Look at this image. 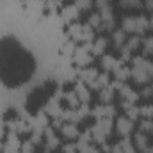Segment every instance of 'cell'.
Returning <instances> with one entry per match:
<instances>
[{
	"instance_id": "obj_1",
	"label": "cell",
	"mask_w": 153,
	"mask_h": 153,
	"mask_svg": "<svg viewBox=\"0 0 153 153\" xmlns=\"http://www.w3.org/2000/svg\"><path fill=\"white\" fill-rule=\"evenodd\" d=\"M130 78L137 85H146L153 80V61L150 57L139 55L132 57V66H130Z\"/></svg>"
},
{
	"instance_id": "obj_2",
	"label": "cell",
	"mask_w": 153,
	"mask_h": 153,
	"mask_svg": "<svg viewBox=\"0 0 153 153\" xmlns=\"http://www.w3.org/2000/svg\"><path fill=\"white\" fill-rule=\"evenodd\" d=\"M121 30H125L130 36H141L150 30V18L144 14H126L121 18Z\"/></svg>"
},
{
	"instance_id": "obj_3",
	"label": "cell",
	"mask_w": 153,
	"mask_h": 153,
	"mask_svg": "<svg viewBox=\"0 0 153 153\" xmlns=\"http://www.w3.org/2000/svg\"><path fill=\"white\" fill-rule=\"evenodd\" d=\"M91 130V135H93V141L98 143V144H103L109 141V137L112 135V130H114V121L111 117H102V119H96L93 123V126H89Z\"/></svg>"
},
{
	"instance_id": "obj_4",
	"label": "cell",
	"mask_w": 153,
	"mask_h": 153,
	"mask_svg": "<svg viewBox=\"0 0 153 153\" xmlns=\"http://www.w3.org/2000/svg\"><path fill=\"white\" fill-rule=\"evenodd\" d=\"M70 36L78 43H93L94 30L87 23H71L70 25Z\"/></svg>"
},
{
	"instance_id": "obj_5",
	"label": "cell",
	"mask_w": 153,
	"mask_h": 153,
	"mask_svg": "<svg viewBox=\"0 0 153 153\" xmlns=\"http://www.w3.org/2000/svg\"><path fill=\"white\" fill-rule=\"evenodd\" d=\"M98 14L102 18V32H112L116 29V14H114V7L112 5H107V7H102L98 9Z\"/></svg>"
},
{
	"instance_id": "obj_6",
	"label": "cell",
	"mask_w": 153,
	"mask_h": 153,
	"mask_svg": "<svg viewBox=\"0 0 153 153\" xmlns=\"http://www.w3.org/2000/svg\"><path fill=\"white\" fill-rule=\"evenodd\" d=\"M141 43H143V38L141 36H130L126 39V43L117 50L119 55H121V61H126V59H132L134 53L137 50H141Z\"/></svg>"
},
{
	"instance_id": "obj_7",
	"label": "cell",
	"mask_w": 153,
	"mask_h": 153,
	"mask_svg": "<svg viewBox=\"0 0 153 153\" xmlns=\"http://www.w3.org/2000/svg\"><path fill=\"white\" fill-rule=\"evenodd\" d=\"M134 123H135V121H132L130 117H126L125 114L119 116V117H116L114 128H116V134L119 135V139L132 135V132H134Z\"/></svg>"
},
{
	"instance_id": "obj_8",
	"label": "cell",
	"mask_w": 153,
	"mask_h": 153,
	"mask_svg": "<svg viewBox=\"0 0 153 153\" xmlns=\"http://www.w3.org/2000/svg\"><path fill=\"white\" fill-rule=\"evenodd\" d=\"M117 91H119V103H137V100L141 98V94L125 82L117 85Z\"/></svg>"
},
{
	"instance_id": "obj_9",
	"label": "cell",
	"mask_w": 153,
	"mask_h": 153,
	"mask_svg": "<svg viewBox=\"0 0 153 153\" xmlns=\"http://www.w3.org/2000/svg\"><path fill=\"white\" fill-rule=\"evenodd\" d=\"M73 61H75L76 66H85L87 68L89 62L93 61V53H91V50L87 46H78L73 52Z\"/></svg>"
},
{
	"instance_id": "obj_10",
	"label": "cell",
	"mask_w": 153,
	"mask_h": 153,
	"mask_svg": "<svg viewBox=\"0 0 153 153\" xmlns=\"http://www.w3.org/2000/svg\"><path fill=\"white\" fill-rule=\"evenodd\" d=\"M100 64H102V68H103V71L105 73H114L116 70L123 64L121 62V59H117V57H114V55H109V53H103L102 57H100Z\"/></svg>"
},
{
	"instance_id": "obj_11",
	"label": "cell",
	"mask_w": 153,
	"mask_h": 153,
	"mask_svg": "<svg viewBox=\"0 0 153 153\" xmlns=\"http://www.w3.org/2000/svg\"><path fill=\"white\" fill-rule=\"evenodd\" d=\"M59 132L66 141H76L78 135H80V130H78V126L75 123H62L59 126Z\"/></svg>"
},
{
	"instance_id": "obj_12",
	"label": "cell",
	"mask_w": 153,
	"mask_h": 153,
	"mask_svg": "<svg viewBox=\"0 0 153 153\" xmlns=\"http://www.w3.org/2000/svg\"><path fill=\"white\" fill-rule=\"evenodd\" d=\"M132 141H134V146H135V150H137L139 153H146V152H148V148L152 146V143H150V137H148L146 134L139 132V130L134 134Z\"/></svg>"
},
{
	"instance_id": "obj_13",
	"label": "cell",
	"mask_w": 153,
	"mask_h": 153,
	"mask_svg": "<svg viewBox=\"0 0 153 153\" xmlns=\"http://www.w3.org/2000/svg\"><path fill=\"white\" fill-rule=\"evenodd\" d=\"M91 114L94 116V119H102V117H111L112 119L116 116V107L112 103H102L96 109H93Z\"/></svg>"
},
{
	"instance_id": "obj_14",
	"label": "cell",
	"mask_w": 153,
	"mask_h": 153,
	"mask_svg": "<svg viewBox=\"0 0 153 153\" xmlns=\"http://www.w3.org/2000/svg\"><path fill=\"white\" fill-rule=\"evenodd\" d=\"M107 46H109V39L103 38V36H98V38L93 39V43H91V53L93 55H103L105 53V50H107Z\"/></svg>"
},
{
	"instance_id": "obj_15",
	"label": "cell",
	"mask_w": 153,
	"mask_h": 153,
	"mask_svg": "<svg viewBox=\"0 0 153 153\" xmlns=\"http://www.w3.org/2000/svg\"><path fill=\"white\" fill-rule=\"evenodd\" d=\"M126 39H128V34H126L125 30H121V29H114L112 34H111V45H112L114 50H119V48L126 43Z\"/></svg>"
},
{
	"instance_id": "obj_16",
	"label": "cell",
	"mask_w": 153,
	"mask_h": 153,
	"mask_svg": "<svg viewBox=\"0 0 153 153\" xmlns=\"http://www.w3.org/2000/svg\"><path fill=\"white\" fill-rule=\"evenodd\" d=\"M73 91L76 93V96H78V100H80V103H85V105H87V103L91 102V98H93V96H91V89H89V87H87V85H85L84 82H80V84H76V85H75V89H73Z\"/></svg>"
},
{
	"instance_id": "obj_17",
	"label": "cell",
	"mask_w": 153,
	"mask_h": 153,
	"mask_svg": "<svg viewBox=\"0 0 153 153\" xmlns=\"http://www.w3.org/2000/svg\"><path fill=\"white\" fill-rule=\"evenodd\" d=\"M117 7L121 11H139L144 7V0H117Z\"/></svg>"
},
{
	"instance_id": "obj_18",
	"label": "cell",
	"mask_w": 153,
	"mask_h": 153,
	"mask_svg": "<svg viewBox=\"0 0 153 153\" xmlns=\"http://www.w3.org/2000/svg\"><path fill=\"white\" fill-rule=\"evenodd\" d=\"M114 96H116V89L111 84L98 91V100H100V103H112Z\"/></svg>"
},
{
	"instance_id": "obj_19",
	"label": "cell",
	"mask_w": 153,
	"mask_h": 153,
	"mask_svg": "<svg viewBox=\"0 0 153 153\" xmlns=\"http://www.w3.org/2000/svg\"><path fill=\"white\" fill-rule=\"evenodd\" d=\"M98 73H100V71H98L96 68H89V66H87V68H84V70L80 71V80H82L85 85H91V84L96 80Z\"/></svg>"
},
{
	"instance_id": "obj_20",
	"label": "cell",
	"mask_w": 153,
	"mask_h": 153,
	"mask_svg": "<svg viewBox=\"0 0 153 153\" xmlns=\"http://www.w3.org/2000/svg\"><path fill=\"white\" fill-rule=\"evenodd\" d=\"M109 82H111V76H109V73H98V76H96V80L89 85V89H94V91H100V89H103L105 85H109Z\"/></svg>"
},
{
	"instance_id": "obj_21",
	"label": "cell",
	"mask_w": 153,
	"mask_h": 153,
	"mask_svg": "<svg viewBox=\"0 0 153 153\" xmlns=\"http://www.w3.org/2000/svg\"><path fill=\"white\" fill-rule=\"evenodd\" d=\"M141 52L144 57H153V36H144L141 43Z\"/></svg>"
},
{
	"instance_id": "obj_22",
	"label": "cell",
	"mask_w": 153,
	"mask_h": 153,
	"mask_svg": "<svg viewBox=\"0 0 153 153\" xmlns=\"http://www.w3.org/2000/svg\"><path fill=\"white\" fill-rule=\"evenodd\" d=\"M139 132L146 134L148 137H153V119L141 117V119H139Z\"/></svg>"
},
{
	"instance_id": "obj_23",
	"label": "cell",
	"mask_w": 153,
	"mask_h": 153,
	"mask_svg": "<svg viewBox=\"0 0 153 153\" xmlns=\"http://www.w3.org/2000/svg\"><path fill=\"white\" fill-rule=\"evenodd\" d=\"M87 25H89L93 30H98V32H102V18H100L98 11H96V13H91V14L87 16Z\"/></svg>"
},
{
	"instance_id": "obj_24",
	"label": "cell",
	"mask_w": 153,
	"mask_h": 153,
	"mask_svg": "<svg viewBox=\"0 0 153 153\" xmlns=\"http://www.w3.org/2000/svg\"><path fill=\"white\" fill-rule=\"evenodd\" d=\"M46 146L45 148H48V150H57V146H59V137L53 134V130H46Z\"/></svg>"
},
{
	"instance_id": "obj_25",
	"label": "cell",
	"mask_w": 153,
	"mask_h": 153,
	"mask_svg": "<svg viewBox=\"0 0 153 153\" xmlns=\"http://www.w3.org/2000/svg\"><path fill=\"white\" fill-rule=\"evenodd\" d=\"M114 76H116V80H117L119 84H123L125 80H128V78H130V68H126L125 64H121V66L114 71Z\"/></svg>"
},
{
	"instance_id": "obj_26",
	"label": "cell",
	"mask_w": 153,
	"mask_h": 153,
	"mask_svg": "<svg viewBox=\"0 0 153 153\" xmlns=\"http://www.w3.org/2000/svg\"><path fill=\"white\" fill-rule=\"evenodd\" d=\"M117 143H119V146H121L123 153H137L135 146H134V141H132L130 137H123V139H119Z\"/></svg>"
},
{
	"instance_id": "obj_27",
	"label": "cell",
	"mask_w": 153,
	"mask_h": 153,
	"mask_svg": "<svg viewBox=\"0 0 153 153\" xmlns=\"http://www.w3.org/2000/svg\"><path fill=\"white\" fill-rule=\"evenodd\" d=\"M64 100H66V103L70 105V109H78V107H80V100H78V96H76L75 91L66 93V94H64Z\"/></svg>"
},
{
	"instance_id": "obj_28",
	"label": "cell",
	"mask_w": 153,
	"mask_h": 153,
	"mask_svg": "<svg viewBox=\"0 0 153 153\" xmlns=\"http://www.w3.org/2000/svg\"><path fill=\"white\" fill-rule=\"evenodd\" d=\"M78 9H76V5H73V7H66L64 11H62V16H64V20L66 22H73L76 16H78Z\"/></svg>"
},
{
	"instance_id": "obj_29",
	"label": "cell",
	"mask_w": 153,
	"mask_h": 153,
	"mask_svg": "<svg viewBox=\"0 0 153 153\" xmlns=\"http://www.w3.org/2000/svg\"><path fill=\"white\" fill-rule=\"evenodd\" d=\"M139 94H141V98H144V100H152L153 98V80L150 84H146V85L139 91Z\"/></svg>"
},
{
	"instance_id": "obj_30",
	"label": "cell",
	"mask_w": 153,
	"mask_h": 153,
	"mask_svg": "<svg viewBox=\"0 0 153 153\" xmlns=\"http://www.w3.org/2000/svg\"><path fill=\"white\" fill-rule=\"evenodd\" d=\"M75 5L78 11H91V7L94 5L93 0H75Z\"/></svg>"
},
{
	"instance_id": "obj_31",
	"label": "cell",
	"mask_w": 153,
	"mask_h": 153,
	"mask_svg": "<svg viewBox=\"0 0 153 153\" xmlns=\"http://www.w3.org/2000/svg\"><path fill=\"white\" fill-rule=\"evenodd\" d=\"M78 153H102L100 152V148L98 146H94V144H82V146H78Z\"/></svg>"
},
{
	"instance_id": "obj_32",
	"label": "cell",
	"mask_w": 153,
	"mask_h": 153,
	"mask_svg": "<svg viewBox=\"0 0 153 153\" xmlns=\"http://www.w3.org/2000/svg\"><path fill=\"white\" fill-rule=\"evenodd\" d=\"M141 117L153 119V103H148V105H143L141 107Z\"/></svg>"
},
{
	"instance_id": "obj_33",
	"label": "cell",
	"mask_w": 153,
	"mask_h": 153,
	"mask_svg": "<svg viewBox=\"0 0 153 153\" xmlns=\"http://www.w3.org/2000/svg\"><path fill=\"white\" fill-rule=\"evenodd\" d=\"M34 152H36V144H34L32 141L23 143V144H22V148H20V153H34Z\"/></svg>"
},
{
	"instance_id": "obj_34",
	"label": "cell",
	"mask_w": 153,
	"mask_h": 153,
	"mask_svg": "<svg viewBox=\"0 0 153 153\" xmlns=\"http://www.w3.org/2000/svg\"><path fill=\"white\" fill-rule=\"evenodd\" d=\"M61 152L62 153H78V144H73V143L70 141L68 144H64V146L61 148Z\"/></svg>"
},
{
	"instance_id": "obj_35",
	"label": "cell",
	"mask_w": 153,
	"mask_h": 153,
	"mask_svg": "<svg viewBox=\"0 0 153 153\" xmlns=\"http://www.w3.org/2000/svg\"><path fill=\"white\" fill-rule=\"evenodd\" d=\"M96 9H102V7H107V5H112V0H93Z\"/></svg>"
},
{
	"instance_id": "obj_36",
	"label": "cell",
	"mask_w": 153,
	"mask_h": 153,
	"mask_svg": "<svg viewBox=\"0 0 153 153\" xmlns=\"http://www.w3.org/2000/svg\"><path fill=\"white\" fill-rule=\"evenodd\" d=\"M144 9L152 14L153 13V0H144Z\"/></svg>"
},
{
	"instance_id": "obj_37",
	"label": "cell",
	"mask_w": 153,
	"mask_h": 153,
	"mask_svg": "<svg viewBox=\"0 0 153 153\" xmlns=\"http://www.w3.org/2000/svg\"><path fill=\"white\" fill-rule=\"evenodd\" d=\"M111 153H123V150H121V146H119V143H116L114 146L111 148Z\"/></svg>"
},
{
	"instance_id": "obj_38",
	"label": "cell",
	"mask_w": 153,
	"mask_h": 153,
	"mask_svg": "<svg viewBox=\"0 0 153 153\" xmlns=\"http://www.w3.org/2000/svg\"><path fill=\"white\" fill-rule=\"evenodd\" d=\"M150 30H153V13L150 14Z\"/></svg>"
},
{
	"instance_id": "obj_39",
	"label": "cell",
	"mask_w": 153,
	"mask_h": 153,
	"mask_svg": "<svg viewBox=\"0 0 153 153\" xmlns=\"http://www.w3.org/2000/svg\"><path fill=\"white\" fill-rule=\"evenodd\" d=\"M146 153H153V144L150 146V148H148V152H146Z\"/></svg>"
}]
</instances>
